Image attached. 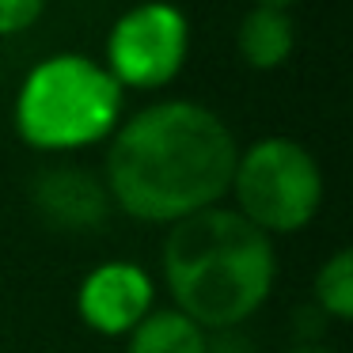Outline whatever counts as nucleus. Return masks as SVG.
Masks as SVG:
<instances>
[{"instance_id":"f257e3e1","label":"nucleus","mask_w":353,"mask_h":353,"mask_svg":"<svg viewBox=\"0 0 353 353\" xmlns=\"http://www.w3.org/2000/svg\"><path fill=\"white\" fill-rule=\"evenodd\" d=\"M236 137L201 103H156L118 130L107 156L110 194L141 221H183L232 186Z\"/></svg>"},{"instance_id":"f03ea898","label":"nucleus","mask_w":353,"mask_h":353,"mask_svg":"<svg viewBox=\"0 0 353 353\" xmlns=\"http://www.w3.org/2000/svg\"><path fill=\"white\" fill-rule=\"evenodd\" d=\"M163 274L186 319L224 330L270 296L277 274L274 243L232 209H201L175 221L163 243Z\"/></svg>"},{"instance_id":"7ed1b4c3","label":"nucleus","mask_w":353,"mask_h":353,"mask_svg":"<svg viewBox=\"0 0 353 353\" xmlns=\"http://www.w3.org/2000/svg\"><path fill=\"white\" fill-rule=\"evenodd\" d=\"M122 88L88 57H50L19 88L16 125L27 145L65 152L99 141L114 125Z\"/></svg>"},{"instance_id":"20e7f679","label":"nucleus","mask_w":353,"mask_h":353,"mask_svg":"<svg viewBox=\"0 0 353 353\" xmlns=\"http://www.w3.org/2000/svg\"><path fill=\"white\" fill-rule=\"evenodd\" d=\"M232 186L243 205L239 216H247L266 236L304 228L323 201V179L315 160L307 156V148L285 137H270L247 148V156L236 160Z\"/></svg>"},{"instance_id":"39448f33","label":"nucleus","mask_w":353,"mask_h":353,"mask_svg":"<svg viewBox=\"0 0 353 353\" xmlns=\"http://www.w3.org/2000/svg\"><path fill=\"white\" fill-rule=\"evenodd\" d=\"M190 27L175 4H137L114 23L107 42L110 77L133 88H160L183 69Z\"/></svg>"},{"instance_id":"423d86ee","label":"nucleus","mask_w":353,"mask_h":353,"mask_svg":"<svg viewBox=\"0 0 353 353\" xmlns=\"http://www.w3.org/2000/svg\"><path fill=\"white\" fill-rule=\"evenodd\" d=\"M152 281L130 262H107L80 285V315L99 334H125L148 315Z\"/></svg>"},{"instance_id":"0eeeda50","label":"nucleus","mask_w":353,"mask_h":353,"mask_svg":"<svg viewBox=\"0 0 353 353\" xmlns=\"http://www.w3.org/2000/svg\"><path fill=\"white\" fill-rule=\"evenodd\" d=\"M39 205L65 228H84L103 216V190L80 171H50L39 186Z\"/></svg>"},{"instance_id":"6e6552de","label":"nucleus","mask_w":353,"mask_h":353,"mask_svg":"<svg viewBox=\"0 0 353 353\" xmlns=\"http://www.w3.org/2000/svg\"><path fill=\"white\" fill-rule=\"evenodd\" d=\"M236 42L251 69H277L292 54V19L281 8H254L243 16Z\"/></svg>"},{"instance_id":"1a4fd4ad","label":"nucleus","mask_w":353,"mask_h":353,"mask_svg":"<svg viewBox=\"0 0 353 353\" xmlns=\"http://www.w3.org/2000/svg\"><path fill=\"white\" fill-rule=\"evenodd\" d=\"M209 342L183 312H148L130 330V353H205Z\"/></svg>"},{"instance_id":"9d476101","label":"nucleus","mask_w":353,"mask_h":353,"mask_svg":"<svg viewBox=\"0 0 353 353\" xmlns=\"http://www.w3.org/2000/svg\"><path fill=\"white\" fill-rule=\"evenodd\" d=\"M315 296H319L323 312L334 319H350L353 315V266L350 251H334L330 262L315 277Z\"/></svg>"},{"instance_id":"9b49d317","label":"nucleus","mask_w":353,"mask_h":353,"mask_svg":"<svg viewBox=\"0 0 353 353\" xmlns=\"http://www.w3.org/2000/svg\"><path fill=\"white\" fill-rule=\"evenodd\" d=\"M46 0H0V34L27 31L42 16Z\"/></svg>"},{"instance_id":"f8f14e48","label":"nucleus","mask_w":353,"mask_h":353,"mask_svg":"<svg viewBox=\"0 0 353 353\" xmlns=\"http://www.w3.org/2000/svg\"><path fill=\"white\" fill-rule=\"evenodd\" d=\"M285 4H292V0H259V8H285Z\"/></svg>"},{"instance_id":"ddd939ff","label":"nucleus","mask_w":353,"mask_h":353,"mask_svg":"<svg viewBox=\"0 0 353 353\" xmlns=\"http://www.w3.org/2000/svg\"><path fill=\"white\" fill-rule=\"evenodd\" d=\"M292 353H330V350H315L312 345V350H292Z\"/></svg>"}]
</instances>
